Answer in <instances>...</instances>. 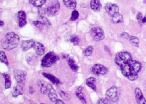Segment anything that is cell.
Here are the masks:
<instances>
[{
	"label": "cell",
	"mask_w": 146,
	"mask_h": 104,
	"mask_svg": "<svg viewBox=\"0 0 146 104\" xmlns=\"http://www.w3.org/2000/svg\"><path fill=\"white\" fill-rule=\"evenodd\" d=\"M120 68L123 75L130 81H133L138 78V73L141 69V65L138 61L131 60Z\"/></svg>",
	"instance_id": "cell-1"
},
{
	"label": "cell",
	"mask_w": 146,
	"mask_h": 104,
	"mask_svg": "<svg viewBox=\"0 0 146 104\" xmlns=\"http://www.w3.org/2000/svg\"><path fill=\"white\" fill-rule=\"evenodd\" d=\"M19 42V36L14 32H10L6 35L2 42V47L5 50L10 51L17 48Z\"/></svg>",
	"instance_id": "cell-2"
},
{
	"label": "cell",
	"mask_w": 146,
	"mask_h": 104,
	"mask_svg": "<svg viewBox=\"0 0 146 104\" xmlns=\"http://www.w3.org/2000/svg\"><path fill=\"white\" fill-rule=\"evenodd\" d=\"M132 59V57L129 53L127 52H120L115 56V63L120 67L127 64Z\"/></svg>",
	"instance_id": "cell-3"
},
{
	"label": "cell",
	"mask_w": 146,
	"mask_h": 104,
	"mask_svg": "<svg viewBox=\"0 0 146 104\" xmlns=\"http://www.w3.org/2000/svg\"><path fill=\"white\" fill-rule=\"evenodd\" d=\"M58 60V57L53 52H49L42 58V66L44 67H50L55 64Z\"/></svg>",
	"instance_id": "cell-4"
},
{
	"label": "cell",
	"mask_w": 146,
	"mask_h": 104,
	"mask_svg": "<svg viewBox=\"0 0 146 104\" xmlns=\"http://www.w3.org/2000/svg\"><path fill=\"white\" fill-rule=\"evenodd\" d=\"M120 90L116 87H112L107 91L106 98L111 102H114L119 99L120 96Z\"/></svg>",
	"instance_id": "cell-5"
},
{
	"label": "cell",
	"mask_w": 146,
	"mask_h": 104,
	"mask_svg": "<svg viewBox=\"0 0 146 104\" xmlns=\"http://www.w3.org/2000/svg\"><path fill=\"white\" fill-rule=\"evenodd\" d=\"M90 34L92 39L96 41H101L105 37L104 32L100 28H94L91 29Z\"/></svg>",
	"instance_id": "cell-6"
},
{
	"label": "cell",
	"mask_w": 146,
	"mask_h": 104,
	"mask_svg": "<svg viewBox=\"0 0 146 104\" xmlns=\"http://www.w3.org/2000/svg\"><path fill=\"white\" fill-rule=\"evenodd\" d=\"M91 72L95 76H103L106 75L108 72V70L104 66L100 64H95L91 68Z\"/></svg>",
	"instance_id": "cell-7"
},
{
	"label": "cell",
	"mask_w": 146,
	"mask_h": 104,
	"mask_svg": "<svg viewBox=\"0 0 146 104\" xmlns=\"http://www.w3.org/2000/svg\"><path fill=\"white\" fill-rule=\"evenodd\" d=\"M60 8V4L58 1H54L50 6L46 9V13L49 17L54 16L59 10Z\"/></svg>",
	"instance_id": "cell-8"
},
{
	"label": "cell",
	"mask_w": 146,
	"mask_h": 104,
	"mask_svg": "<svg viewBox=\"0 0 146 104\" xmlns=\"http://www.w3.org/2000/svg\"><path fill=\"white\" fill-rule=\"evenodd\" d=\"M105 10L106 11L109 15H113L119 13V8L116 4L108 3L105 6Z\"/></svg>",
	"instance_id": "cell-9"
},
{
	"label": "cell",
	"mask_w": 146,
	"mask_h": 104,
	"mask_svg": "<svg viewBox=\"0 0 146 104\" xmlns=\"http://www.w3.org/2000/svg\"><path fill=\"white\" fill-rule=\"evenodd\" d=\"M13 74L17 83H23L26 80V73L25 72L16 70L13 71Z\"/></svg>",
	"instance_id": "cell-10"
},
{
	"label": "cell",
	"mask_w": 146,
	"mask_h": 104,
	"mask_svg": "<svg viewBox=\"0 0 146 104\" xmlns=\"http://www.w3.org/2000/svg\"><path fill=\"white\" fill-rule=\"evenodd\" d=\"M46 87L47 88V93L48 94V97L52 101L55 103L58 99V96H57L56 91L50 84H48Z\"/></svg>",
	"instance_id": "cell-11"
},
{
	"label": "cell",
	"mask_w": 146,
	"mask_h": 104,
	"mask_svg": "<svg viewBox=\"0 0 146 104\" xmlns=\"http://www.w3.org/2000/svg\"><path fill=\"white\" fill-rule=\"evenodd\" d=\"M19 24L20 28L24 27L27 24L26 13L24 11H20L18 13Z\"/></svg>",
	"instance_id": "cell-12"
},
{
	"label": "cell",
	"mask_w": 146,
	"mask_h": 104,
	"mask_svg": "<svg viewBox=\"0 0 146 104\" xmlns=\"http://www.w3.org/2000/svg\"><path fill=\"white\" fill-rule=\"evenodd\" d=\"M35 42V41L32 40L23 41L21 43V49L24 52H26L34 47Z\"/></svg>",
	"instance_id": "cell-13"
},
{
	"label": "cell",
	"mask_w": 146,
	"mask_h": 104,
	"mask_svg": "<svg viewBox=\"0 0 146 104\" xmlns=\"http://www.w3.org/2000/svg\"><path fill=\"white\" fill-rule=\"evenodd\" d=\"M33 48L35 51L36 53L38 56H42L45 53V47L40 42H35V45Z\"/></svg>",
	"instance_id": "cell-14"
},
{
	"label": "cell",
	"mask_w": 146,
	"mask_h": 104,
	"mask_svg": "<svg viewBox=\"0 0 146 104\" xmlns=\"http://www.w3.org/2000/svg\"><path fill=\"white\" fill-rule=\"evenodd\" d=\"M136 99L138 104H146V100L143 95L141 91L139 88L136 89L135 90Z\"/></svg>",
	"instance_id": "cell-15"
},
{
	"label": "cell",
	"mask_w": 146,
	"mask_h": 104,
	"mask_svg": "<svg viewBox=\"0 0 146 104\" xmlns=\"http://www.w3.org/2000/svg\"><path fill=\"white\" fill-rule=\"evenodd\" d=\"M22 83H17V84L13 88L12 92V95L14 98L18 96L19 95L23 94V89Z\"/></svg>",
	"instance_id": "cell-16"
},
{
	"label": "cell",
	"mask_w": 146,
	"mask_h": 104,
	"mask_svg": "<svg viewBox=\"0 0 146 104\" xmlns=\"http://www.w3.org/2000/svg\"><path fill=\"white\" fill-rule=\"evenodd\" d=\"M90 7L91 9L94 11L99 12L101 8V4L100 0H91L90 2Z\"/></svg>",
	"instance_id": "cell-17"
},
{
	"label": "cell",
	"mask_w": 146,
	"mask_h": 104,
	"mask_svg": "<svg viewBox=\"0 0 146 104\" xmlns=\"http://www.w3.org/2000/svg\"><path fill=\"white\" fill-rule=\"evenodd\" d=\"M86 84L88 87L94 91L96 90V79L94 77H90L88 78L86 81Z\"/></svg>",
	"instance_id": "cell-18"
},
{
	"label": "cell",
	"mask_w": 146,
	"mask_h": 104,
	"mask_svg": "<svg viewBox=\"0 0 146 104\" xmlns=\"http://www.w3.org/2000/svg\"><path fill=\"white\" fill-rule=\"evenodd\" d=\"M42 75L46 78H47V79H48L50 81L52 82L53 84L58 85L60 83V81L59 79L55 77L53 75L48 74V73H45V72L42 73Z\"/></svg>",
	"instance_id": "cell-19"
},
{
	"label": "cell",
	"mask_w": 146,
	"mask_h": 104,
	"mask_svg": "<svg viewBox=\"0 0 146 104\" xmlns=\"http://www.w3.org/2000/svg\"><path fill=\"white\" fill-rule=\"evenodd\" d=\"M63 2L66 7L71 10L75 9L76 7V0H63Z\"/></svg>",
	"instance_id": "cell-20"
},
{
	"label": "cell",
	"mask_w": 146,
	"mask_h": 104,
	"mask_svg": "<svg viewBox=\"0 0 146 104\" xmlns=\"http://www.w3.org/2000/svg\"><path fill=\"white\" fill-rule=\"evenodd\" d=\"M68 64L71 69L74 72H76L79 69V66L77 64L75 60L72 58H70L68 60Z\"/></svg>",
	"instance_id": "cell-21"
},
{
	"label": "cell",
	"mask_w": 146,
	"mask_h": 104,
	"mask_svg": "<svg viewBox=\"0 0 146 104\" xmlns=\"http://www.w3.org/2000/svg\"><path fill=\"white\" fill-rule=\"evenodd\" d=\"M46 0H29L31 5L36 7H42L46 4Z\"/></svg>",
	"instance_id": "cell-22"
},
{
	"label": "cell",
	"mask_w": 146,
	"mask_h": 104,
	"mask_svg": "<svg viewBox=\"0 0 146 104\" xmlns=\"http://www.w3.org/2000/svg\"><path fill=\"white\" fill-rule=\"evenodd\" d=\"M112 21L114 24H118L123 23V16L120 13H117L113 15Z\"/></svg>",
	"instance_id": "cell-23"
},
{
	"label": "cell",
	"mask_w": 146,
	"mask_h": 104,
	"mask_svg": "<svg viewBox=\"0 0 146 104\" xmlns=\"http://www.w3.org/2000/svg\"><path fill=\"white\" fill-rule=\"evenodd\" d=\"M3 76L5 80V88L6 89L10 88L11 85V77L9 74L3 73Z\"/></svg>",
	"instance_id": "cell-24"
},
{
	"label": "cell",
	"mask_w": 146,
	"mask_h": 104,
	"mask_svg": "<svg viewBox=\"0 0 146 104\" xmlns=\"http://www.w3.org/2000/svg\"><path fill=\"white\" fill-rule=\"evenodd\" d=\"M38 20L40 21L43 25L47 27H49L51 26V23L50 21L47 18L44 16H40L38 18Z\"/></svg>",
	"instance_id": "cell-25"
},
{
	"label": "cell",
	"mask_w": 146,
	"mask_h": 104,
	"mask_svg": "<svg viewBox=\"0 0 146 104\" xmlns=\"http://www.w3.org/2000/svg\"><path fill=\"white\" fill-rule=\"evenodd\" d=\"M70 42L74 45H77L79 44L80 42V38L76 34H73L70 37Z\"/></svg>",
	"instance_id": "cell-26"
},
{
	"label": "cell",
	"mask_w": 146,
	"mask_h": 104,
	"mask_svg": "<svg viewBox=\"0 0 146 104\" xmlns=\"http://www.w3.org/2000/svg\"><path fill=\"white\" fill-rule=\"evenodd\" d=\"M35 56L34 54L32 52L29 53L25 56L26 61L29 64H31V63L33 62V60H35Z\"/></svg>",
	"instance_id": "cell-27"
},
{
	"label": "cell",
	"mask_w": 146,
	"mask_h": 104,
	"mask_svg": "<svg viewBox=\"0 0 146 104\" xmlns=\"http://www.w3.org/2000/svg\"><path fill=\"white\" fill-rule=\"evenodd\" d=\"M0 59L2 63L5 64L7 66H8L9 63H8V60H7V58L5 54L2 51H1L0 52Z\"/></svg>",
	"instance_id": "cell-28"
},
{
	"label": "cell",
	"mask_w": 146,
	"mask_h": 104,
	"mask_svg": "<svg viewBox=\"0 0 146 104\" xmlns=\"http://www.w3.org/2000/svg\"><path fill=\"white\" fill-rule=\"evenodd\" d=\"M93 49L94 48L92 46H89L84 51L83 54L86 56H90L93 53Z\"/></svg>",
	"instance_id": "cell-29"
},
{
	"label": "cell",
	"mask_w": 146,
	"mask_h": 104,
	"mask_svg": "<svg viewBox=\"0 0 146 104\" xmlns=\"http://www.w3.org/2000/svg\"><path fill=\"white\" fill-rule=\"evenodd\" d=\"M60 97L63 99L65 100L66 101H69L71 99V96H70V95L67 93H66V92H64L63 91H61L60 92Z\"/></svg>",
	"instance_id": "cell-30"
},
{
	"label": "cell",
	"mask_w": 146,
	"mask_h": 104,
	"mask_svg": "<svg viewBox=\"0 0 146 104\" xmlns=\"http://www.w3.org/2000/svg\"><path fill=\"white\" fill-rule=\"evenodd\" d=\"M130 42L132 45L136 47L138 46L139 44V40L135 36H131L130 38Z\"/></svg>",
	"instance_id": "cell-31"
},
{
	"label": "cell",
	"mask_w": 146,
	"mask_h": 104,
	"mask_svg": "<svg viewBox=\"0 0 146 104\" xmlns=\"http://www.w3.org/2000/svg\"><path fill=\"white\" fill-rule=\"evenodd\" d=\"M78 17H79V13L76 10H74L72 13L70 20L72 21H76L78 19Z\"/></svg>",
	"instance_id": "cell-32"
},
{
	"label": "cell",
	"mask_w": 146,
	"mask_h": 104,
	"mask_svg": "<svg viewBox=\"0 0 146 104\" xmlns=\"http://www.w3.org/2000/svg\"><path fill=\"white\" fill-rule=\"evenodd\" d=\"M75 94H76V96L79 98V99L81 100L82 103H83V104H86V103H87L84 95V94L82 93V92H79V93H76Z\"/></svg>",
	"instance_id": "cell-33"
},
{
	"label": "cell",
	"mask_w": 146,
	"mask_h": 104,
	"mask_svg": "<svg viewBox=\"0 0 146 104\" xmlns=\"http://www.w3.org/2000/svg\"><path fill=\"white\" fill-rule=\"evenodd\" d=\"M34 25L36 26L38 29L40 30V31H42L43 29V26L44 25L40 22L39 20L37 21H34L33 23Z\"/></svg>",
	"instance_id": "cell-34"
},
{
	"label": "cell",
	"mask_w": 146,
	"mask_h": 104,
	"mask_svg": "<svg viewBox=\"0 0 146 104\" xmlns=\"http://www.w3.org/2000/svg\"><path fill=\"white\" fill-rule=\"evenodd\" d=\"M111 103L110 101H109L106 98L105 99V98H102L99 99L97 102V104H111Z\"/></svg>",
	"instance_id": "cell-35"
},
{
	"label": "cell",
	"mask_w": 146,
	"mask_h": 104,
	"mask_svg": "<svg viewBox=\"0 0 146 104\" xmlns=\"http://www.w3.org/2000/svg\"><path fill=\"white\" fill-rule=\"evenodd\" d=\"M38 13L40 16H44L46 13V9L42 7H39L38 10Z\"/></svg>",
	"instance_id": "cell-36"
},
{
	"label": "cell",
	"mask_w": 146,
	"mask_h": 104,
	"mask_svg": "<svg viewBox=\"0 0 146 104\" xmlns=\"http://www.w3.org/2000/svg\"><path fill=\"white\" fill-rule=\"evenodd\" d=\"M136 18L139 23H142V15L141 13L139 12L137 13V15Z\"/></svg>",
	"instance_id": "cell-37"
},
{
	"label": "cell",
	"mask_w": 146,
	"mask_h": 104,
	"mask_svg": "<svg viewBox=\"0 0 146 104\" xmlns=\"http://www.w3.org/2000/svg\"><path fill=\"white\" fill-rule=\"evenodd\" d=\"M41 93L42 94H46L47 93L48 90L46 86H43L41 87L40 89Z\"/></svg>",
	"instance_id": "cell-38"
},
{
	"label": "cell",
	"mask_w": 146,
	"mask_h": 104,
	"mask_svg": "<svg viewBox=\"0 0 146 104\" xmlns=\"http://www.w3.org/2000/svg\"><path fill=\"white\" fill-rule=\"evenodd\" d=\"M120 37H122V38H126V39H130L131 36H130L129 35V34H127V33H125V32H124L123 33L121 34V35L120 36Z\"/></svg>",
	"instance_id": "cell-39"
},
{
	"label": "cell",
	"mask_w": 146,
	"mask_h": 104,
	"mask_svg": "<svg viewBox=\"0 0 146 104\" xmlns=\"http://www.w3.org/2000/svg\"><path fill=\"white\" fill-rule=\"evenodd\" d=\"M55 104H64V101H62L60 99H57V101H56V102H55Z\"/></svg>",
	"instance_id": "cell-40"
},
{
	"label": "cell",
	"mask_w": 146,
	"mask_h": 104,
	"mask_svg": "<svg viewBox=\"0 0 146 104\" xmlns=\"http://www.w3.org/2000/svg\"><path fill=\"white\" fill-rule=\"evenodd\" d=\"M83 88L82 87H79L75 91V93H79V92H81Z\"/></svg>",
	"instance_id": "cell-41"
},
{
	"label": "cell",
	"mask_w": 146,
	"mask_h": 104,
	"mask_svg": "<svg viewBox=\"0 0 146 104\" xmlns=\"http://www.w3.org/2000/svg\"><path fill=\"white\" fill-rule=\"evenodd\" d=\"M62 57L63 59H67L69 58V55L68 54H63Z\"/></svg>",
	"instance_id": "cell-42"
},
{
	"label": "cell",
	"mask_w": 146,
	"mask_h": 104,
	"mask_svg": "<svg viewBox=\"0 0 146 104\" xmlns=\"http://www.w3.org/2000/svg\"><path fill=\"white\" fill-rule=\"evenodd\" d=\"M29 92L30 93L32 94L34 93V90H33V89L32 88V87H31L29 89Z\"/></svg>",
	"instance_id": "cell-43"
},
{
	"label": "cell",
	"mask_w": 146,
	"mask_h": 104,
	"mask_svg": "<svg viewBox=\"0 0 146 104\" xmlns=\"http://www.w3.org/2000/svg\"><path fill=\"white\" fill-rule=\"evenodd\" d=\"M142 23H146V16L144 17L142 19Z\"/></svg>",
	"instance_id": "cell-44"
},
{
	"label": "cell",
	"mask_w": 146,
	"mask_h": 104,
	"mask_svg": "<svg viewBox=\"0 0 146 104\" xmlns=\"http://www.w3.org/2000/svg\"><path fill=\"white\" fill-rule=\"evenodd\" d=\"M4 25V22H3L2 21H1V22H0V26H1V27H2V26H3Z\"/></svg>",
	"instance_id": "cell-45"
}]
</instances>
